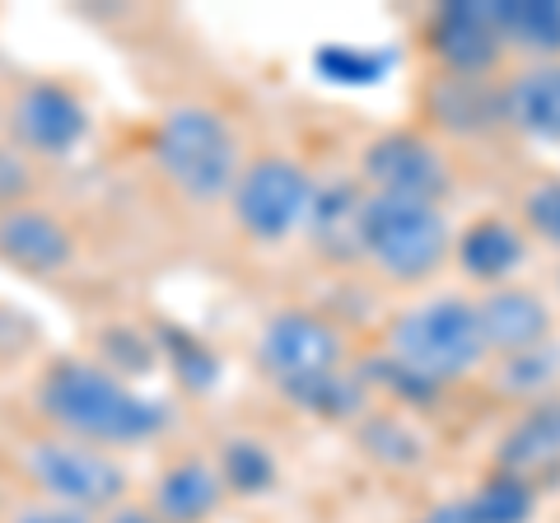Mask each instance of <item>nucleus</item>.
<instances>
[{
    "label": "nucleus",
    "mask_w": 560,
    "mask_h": 523,
    "mask_svg": "<svg viewBox=\"0 0 560 523\" xmlns=\"http://www.w3.org/2000/svg\"><path fill=\"white\" fill-rule=\"evenodd\" d=\"M24 467L51 504H66V510L80 514L113 510V504H121V491H127L121 463L80 440H33L24 449Z\"/></svg>",
    "instance_id": "423d86ee"
},
{
    "label": "nucleus",
    "mask_w": 560,
    "mask_h": 523,
    "mask_svg": "<svg viewBox=\"0 0 560 523\" xmlns=\"http://www.w3.org/2000/svg\"><path fill=\"white\" fill-rule=\"evenodd\" d=\"M10 127L33 154H70L90 136V113L61 84H28L10 108Z\"/></svg>",
    "instance_id": "9b49d317"
},
{
    "label": "nucleus",
    "mask_w": 560,
    "mask_h": 523,
    "mask_svg": "<svg viewBox=\"0 0 560 523\" xmlns=\"http://www.w3.org/2000/svg\"><path fill=\"white\" fill-rule=\"evenodd\" d=\"M560 379V341H547L537 351H523V356H500L495 370H490V383L495 393L504 397H541Z\"/></svg>",
    "instance_id": "5701e85b"
},
{
    "label": "nucleus",
    "mask_w": 560,
    "mask_h": 523,
    "mask_svg": "<svg viewBox=\"0 0 560 523\" xmlns=\"http://www.w3.org/2000/svg\"><path fill=\"white\" fill-rule=\"evenodd\" d=\"M495 453H500L504 477H518V481H523V473L560 463V403H537L510 434H504Z\"/></svg>",
    "instance_id": "6ab92c4d"
},
{
    "label": "nucleus",
    "mask_w": 560,
    "mask_h": 523,
    "mask_svg": "<svg viewBox=\"0 0 560 523\" xmlns=\"http://www.w3.org/2000/svg\"><path fill=\"white\" fill-rule=\"evenodd\" d=\"M364 197H370V191H360L355 183H346V178L313 191V206H308L304 230H308V239L318 243L327 257H337V262L360 257V216H364Z\"/></svg>",
    "instance_id": "f3484780"
},
{
    "label": "nucleus",
    "mask_w": 560,
    "mask_h": 523,
    "mask_svg": "<svg viewBox=\"0 0 560 523\" xmlns=\"http://www.w3.org/2000/svg\"><path fill=\"white\" fill-rule=\"evenodd\" d=\"M430 51L440 57L444 75H471V80H490V71L504 57V43L495 24H490V5L486 0H458V5H444L425 28Z\"/></svg>",
    "instance_id": "9d476101"
},
{
    "label": "nucleus",
    "mask_w": 560,
    "mask_h": 523,
    "mask_svg": "<svg viewBox=\"0 0 560 523\" xmlns=\"http://www.w3.org/2000/svg\"><path fill=\"white\" fill-rule=\"evenodd\" d=\"M24 168H20V160L14 154H0V201H10L14 191H24Z\"/></svg>",
    "instance_id": "cd10ccee"
},
{
    "label": "nucleus",
    "mask_w": 560,
    "mask_h": 523,
    "mask_svg": "<svg viewBox=\"0 0 560 523\" xmlns=\"http://www.w3.org/2000/svg\"><path fill=\"white\" fill-rule=\"evenodd\" d=\"M0 257L24 271H61L75 257V239L57 216L14 206V211L0 216Z\"/></svg>",
    "instance_id": "4468645a"
},
{
    "label": "nucleus",
    "mask_w": 560,
    "mask_h": 523,
    "mask_svg": "<svg viewBox=\"0 0 560 523\" xmlns=\"http://www.w3.org/2000/svg\"><path fill=\"white\" fill-rule=\"evenodd\" d=\"M453 230L440 206L407 197H364L360 216V257L393 286H420L448 262Z\"/></svg>",
    "instance_id": "20e7f679"
},
{
    "label": "nucleus",
    "mask_w": 560,
    "mask_h": 523,
    "mask_svg": "<svg viewBox=\"0 0 560 523\" xmlns=\"http://www.w3.org/2000/svg\"><path fill=\"white\" fill-rule=\"evenodd\" d=\"M220 481L224 491H238V496H267L280 467H276V453L257 440H230L224 444V458H220Z\"/></svg>",
    "instance_id": "b1692460"
},
{
    "label": "nucleus",
    "mask_w": 560,
    "mask_h": 523,
    "mask_svg": "<svg viewBox=\"0 0 560 523\" xmlns=\"http://www.w3.org/2000/svg\"><path fill=\"white\" fill-rule=\"evenodd\" d=\"M103 523H160L154 510H140V504H113V514Z\"/></svg>",
    "instance_id": "c85d7f7f"
},
{
    "label": "nucleus",
    "mask_w": 560,
    "mask_h": 523,
    "mask_svg": "<svg viewBox=\"0 0 560 523\" xmlns=\"http://www.w3.org/2000/svg\"><path fill=\"white\" fill-rule=\"evenodd\" d=\"M224 500V481L210 463L201 458H183L154 481V519L160 523H206L220 510Z\"/></svg>",
    "instance_id": "dca6fc26"
},
{
    "label": "nucleus",
    "mask_w": 560,
    "mask_h": 523,
    "mask_svg": "<svg viewBox=\"0 0 560 523\" xmlns=\"http://www.w3.org/2000/svg\"><path fill=\"white\" fill-rule=\"evenodd\" d=\"M160 346H164V356L173 360V374H178L191 393H206V388H215V374H220V360L206 351V341L197 337H187L183 327H164L160 333Z\"/></svg>",
    "instance_id": "393cba45"
},
{
    "label": "nucleus",
    "mask_w": 560,
    "mask_h": 523,
    "mask_svg": "<svg viewBox=\"0 0 560 523\" xmlns=\"http://www.w3.org/2000/svg\"><path fill=\"white\" fill-rule=\"evenodd\" d=\"M38 403L51 426L94 449L145 444L168 430V416H173L164 403L127 388L113 370H103L94 360H57L38 388Z\"/></svg>",
    "instance_id": "f257e3e1"
},
{
    "label": "nucleus",
    "mask_w": 560,
    "mask_h": 523,
    "mask_svg": "<svg viewBox=\"0 0 560 523\" xmlns=\"http://www.w3.org/2000/svg\"><path fill=\"white\" fill-rule=\"evenodd\" d=\"M360 178L378 197H407L440 206L453 191V164L448 154L420 131H383L360 154Z\"/></svg>",
    "instance_id": "0eeeda50"
},
{
    "label": "nucleus",
    "mask_w": 560,
    "mask_h": 523,
    "mask_svg": "<svg viewBox=\"0 0 560 523\" xmlns=\"http://www.w3.org/2000/svg\"><path fill=\"white\" fill-rule=\"evenodd\" d=\"M537 510V496L528 481L518 477H495L477 486L471 496L453 500V514H458V523H528Z\"/></svg>",
    "instance_id": "4be33fe9"
},
{
    "label": "nucleus",
    "mask_w": 560,
    "mask_h": 523,
    "mask_svg": "<svg viewBox=\"0 0 560 523\" xmlns=\"http://www.w3.org/2000/svg\"><path fill=\"white\" fill-rule=\"evenodd\" d=\"M257 360H261V370L271 374L276 388L285 393L294 383H308L318 374H337L341 360H346V337H341V327H331L323 318V313L285 309L261 327Z\"/></svg>",
    "instance_id": "6e6552de"
},
{
    "label": "nucleus",
    "mask_w": 560,
    "mask_h": 523,
    "mask_svg": "<svg viewBox=\"0 0 560 523\" xmlns=\"http://www.w3.org/2000/svg\"><path fill=\"white\" fill-rule=\"evenodd\" d=\"M504 51H528L533 61H560V0H486Z\"/></svg>",
    "instance_id": "a211bd4d"
},
{
    "label": "nucleus",
    "mask_w": 560,
    "mask_h": 523,
    "mask_svg": "<svg viewBox=\"0 0 560 523\" xmlns=\"http://www.w3.org/2000/svg\"><path fill=\"white\" fill-rule=\"evenodd\" d=\"M383 356L401 364L407 374H416L420 383H430V388L477 374L490 360L481 341L477 304L463 300V294H434V300L397 313L388 341H383Z\"/></svg>",
    "instance_id": "f03ea898"
},
{
    "label": "nucleus",
    "mask_w": 560,
    "mask_h": 523,
    "mask_svg": "<svg viewBox=\"0 0 560 523\" xmlns=\"http://www.w3.org/2000/svg\"><path fill=\"white\" fill-rule=\"evenodd\" d=\"M523 230L560 248V178H537L523 191Z\"/></svg>",
    "instance_id": "a878e982"
},
{
    "label": "nucleus",
    "mask_w": 560,
    "mask_h": 523,
    "mask_svg": "<svg viewBox=\"0 0 560 523\" xmlns=\"http://www.w3.org/2000/svg\"><path fill=\"white\" fill-rule=\"evenodd\" d=\"M477 304V323H481V341L490 356H523L537 346L556 341V313L528 286H495L486 290Z\"/></svg>",
    "instance_id": "1a4fd4ad"
},
{
    "label": "nucleus",
    "mask_w": 560,
    "mask_h": 523,
    "mask_svg": "<svg viewBox=\"0 0 560 523\" xmlns=\"http://www.w3.org/2000/svg\"><path fill=\"white\" fill-rule=\"evenodd\" d=\"M313 173L285 154H257L253 164L238 168L230 187V211L238 230L257 243H285L290 234L304 230L308 206H313Z\"/></svg>",
    "instance_id": "39448f33"
},
{
    "label": "nucleus",
    "mask_w": 560,
    "mask_h": 523,
    "mask_svg": "<svg viewBox=\"0 0 560 523\" xmlns=\"http://www.w3.org/2000/svg\"><path fill=\"white\" fill-rule=\"evenodd\" d=\"M416 523H458V514H453V500L448 504H434V510L425 519H416Z\"/></svg>",
    "instance_id": "c756f323"
},
{
    "label": "nucleus",
    "mask_w": 560,
    "mask_h": 523,
    "mask_svg": "<svg viewBox=\"0 0 560 523\" xmlns=\"http://www.w3.org/2000/svg\"><path fill=\"white\" fill-rule=\"evenodd\" d=\"M500 108L514 131L560 146V61H528L500 84Z\"/></svg>",
    "instance_id": "ddd939ff"
},
{
    "label": "nucleus",
    "mask_w": 560,
    "mask_h": 523,
    "mask_svg": "<svg viewBox=\"0 0 560 523\" xmlns=\"http://www.w3.org/2000/svg\"><path fill=\"white\" fill-rule=\"evenodd\" d=\"M397 66L393 47H350V43H323L313 51V71L327 84H341V90H370Z\"/></svg>",
    "instance_id": "aec40b11"
},
{
    "label": "nucleus",
    "mask_w": 560,
    "mask_h": 523,
    "mask_svg": "<svg viewBox=\"0 0 560 523\" xmlns=\"http://www.w3.org/2000/svg\"><path fill=\"white\" fill-rule=\"evenodd\" d=\"M10 523H94L90 514H80V510H66V504H24L20 514H14Z\"/></svg>",
    "instance_id": "bb28decb"
},
{
    "label": "nucleus",
    "mask_w": 560,
    "mask_h": 523,
    "mask_svg": "<svg viewBox=\"0 0 560 523\" xmlns=\"http://www.w3.org/2000/svg\"><path fill=\"white\" fill-rule=\"evenodd\" d=\"M453 262H458V271L467 281H477L486 290L510 286V276L528 262V234L504 216H481L453 243Z\"/></svg>",
    "instance_id": "f8f14e48"
},
{
    "label": "nucleus",
    "mask_w": 560,
    "mask_h": 523,
    "mask_svg": "<svg viewBox=\"0 0 560 523\" xmlns=\"http://www.w3.org/2000/svg\"><path fill=\"white\" fill-rule=\"evenodd\" d=\"M556 290H560V276H556Z\"/></svg>",
    "instance_id": "7c9ffc66"
},
{
    "label": "nucleus",
    "mask_w": 560,
    "mask_h": 523,
    "mask_svg": "<svg viewBox=\"0 0 560 523\" xmlns=\"http://www.w3.org/2000/svg\"><path fill=\"white\" fill-rule=\"evenodd\" d=\"M285 397L294 407H304L308 416H323V421H355V416L370 411V383L360 374L346 379L341 370L318 374L308 383H294V388H285Z\"/></svg>",
    "instance_id": "412c9836"
},
{
    "label": "nucleus",
    "mask_w": 560,
    "mask_h": 523,
    "mask_svg": "<svg viewBox=\"0 0 560 523\" xmlns=\"http://www.w3.org/2000/svg\"><path fill=\"white\" fill-rule=\"evenodd\" d=\"M154 164L178 197L210 206L230 197L243 168V150L234 127L215 108L187 103V108L164 113V121L154 127Z\"/></svg>",
    "instance_id": "7ed1b4c3"
},
{
    "label": "nucleus",
    "mask_w": 560,
    "mask_h": 523,
    "mask_svg": "<svg viewBox=\"0 0 560 523\" xmlns=\"http://www.w3.org/2000/svg\"><path fill=\"white\" fill-rule=\"evenodd\" d=\"M430 117L453 136H486L490 127L504 121L500 108V84L471 80V75H440L425 94Z\"/></svg>",
    "instance_id": "2eb2a0df"
}]
</instances>
